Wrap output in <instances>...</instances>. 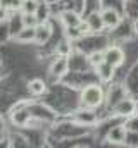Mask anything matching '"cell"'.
I'll return each instance as SVG.
<instances>
[{
    "mask_svg": "<svg viewBox=\"0 0 138 148\" xmlns=\"http://www.w3.org/2000/svg\"><path fill=\"white\" fill-rule=\"evenodd\" d=\"M28 88H30V91L33 95H43L47 91V86H45V83L41 79H31L30 84H28Z\"/></svg>",
    "mask_w": 138,
    "mask_h": 148,
    "instance_id": "obj_12",
    "label": "cell"
},
{
    "mask_svg": "<svg viewBox=\"0 0 138 148\" xmlns=\"http://www.w3.org/2000/svg\"><path fill=\"white\" fill-rule=\"evenodd\" d=\"M21 21H23V26H31V28H36V26L40 24L34 14H23Z\"/></svg>",
    "mask_w": 138,
    "mask_h": 148,
    "instance_id": "obj_18",
    "label": "cell"
},
{
    "mask_svg": "<svg viewBox=\"0 0 138 148\" xmlns=\"http://www.w3.org/2000/svg\"><path fill=\"white\" fill-rule=\"evenodd\" d=\"M66 35L71 40H78V38L83 36V31L79 29V26H76V28H66Z\"/></svg>",
    "mask_w": 138,
    "mask_h": 148,
    "instance_id": "obj_20",
    "label": "cell"
},
{
    "mask_svg": "<svg viewBox=\"0 0 138 148\" xmlns=\"http://www.w3.org/2000/svg\"><path fill=\"white\" fill-rule=\"evenodd\" d=\"M126 134H128V131H126L124 126H116V127H112V129L107 133V140H109L110 143H124Z\"/></svg>",
    "mask_w": 138,
    "mask_h": 148,
    "instance_id": "obj_6",
    "label": "cell"
},
{
    "mask_svg": "<svg viewBox=\"0 0 138 148\" xmlns=\"http://www.w3.org/2000/svg\"><path fill=\"white\" fill-rule=\"evenodd\" d=\"M69 52H71V48H69V45L64 41V43H61V47H59V53L61 55H68Z\"/></svg>",
    "mask_w": 138,
    "mask_h": 148,
    "instance_id": "obj_23",
    "label": "cell"
},
{
    "mask_svg": "<svg viewBox=\"0 0 138 148\" xmlns=\"http://www.w3.org/2000/svg\"><path fill=\"white\" fill-rule=\"evenodd\" d=\"M124 143L130 145V147H138V133H135V131H128Z\"/></svg>",
    "mask_w": 138,
    "mask_h": 148,
    "instance_id": "obj_21",
    "label": "cell"
},
{
    "mask_svg": "<svg viewBox=\"0 0 138 148\" xmlns=\"http://www.w3.org/2000/svg\"><path fill=\"white\" fill-rule=\"evenodd\" d=\"M23 0H0V7L7 9V10H17L21 9Z\"/></svg>",
    "mask_w": 138,
    "mask_h": 148,
    "instance_id": "obj_16",
    "label": "cell"
},
{
    "mask_svg": "<svg viewBox=\"0 0 138 148\" xmlns=\"http://www.w3.org/2000/svg\"><path fill=\"white\" fill-rule=\"evenodd\" d=\"M50 35H52L50 26H48L47 23H40V24L36 26V38H34V41H38V43H45V41H48Z\"/></svg>",
    "mask_w": 138,
    "mask_h": 148,
    "instance_id": "obj_11",
    "label": "cell"
},
{
    "mask_svg": "<svg viewBox=\"0 0 138 148\" xmlns=\"http://www.w3.org/2000/svg\"><path fill=\"white\" fill-rule=\"evenodd\" d=\"M34 16L38 19V23H45L47 17H48V7H47V3H40L38 9H36V12H34Z\"/></svg>",
    "mask_w": 138,
    "mask_h": 148,
    "instance_id": "obj_15",
    "label": "cell"
},
{
    "mask_svg": "<svg viewBox=\"0 0 138 148\" xmlns=\"http://www.w3.org/2000/svg\"><path fill=\"white\" fill-rule=\"evenodd\" d=\"M34 38H36V28H31V26H23L19 29V33L16 35V40L21 41V43L34 41Z\"/></svg>",
    "mask_w": 138,
    "mask_h": 148,
    "instance_id": "obj_8",
    "label": "cell"
},
{
    "mask_svg": "<svg viewBox=\"0 0 138 148\" xmlns=\"http://www.w3.org/2000/svg\"><path fill=\"white\" fill-rule=\"evenodd\" d=\"M7 12H9L7 9H3V7H0V23L7 19Z\"/></svg>",
    "mask_w": 138,
    "mask_h": 148,
    "instance_id": "obj_24",
    "label": "cell"
},
{
    "mask_svg": "<svg viewBox=\"0 0 138 148\" xmlns=\"http://www.w3.org/2000/svg\"><path fill=\"white\" fill-rule=\"evenodd\" d=\"M100 14H102L104 26H105V28H116V26L121 23V16H119V12L114 10V9H105Z\"/></svg>",
    "mask_w": 138,
    "mask_h": 148,
    "instance_id": "obj_5",
    "label": "cell"
},
{
    "mask_svg": "<svg viewBox=\"0 0 138 148\" xmlns=\"http://www.w3.org/2000/svg\"><path fill=\"white\" fill-rule=\"evenodd\" d=\"M104 102V90L99 84H90L81 91V103L86 109H95L102 105Z\"/></svg>",
    "mask_w": 138,
    "mask_h": 148,
    "instance_id": "obj_1",
    "label": "cell"
},
{
    "mask_svg": "<svg viewBox=\"0 0 138 148\" xmlns=\"http://www.w3.org/2000/svg\"><path fill=\"white\" fill-rule=\"evenodd\" d=\"M86 24H88V29L90 31H100L104 26V19H102V14L99 12H92L88 17H86Z\"/></svg>",
    "mask_w": 138,
    "mask_h": 148,
    "instance_id": "obj_10",
    "label": "cell"
},
{
    "mask_svg": "<svg viewBox=\"0 0 138 148\" xmlns=\"http://www.w3.org/2000/svg\"><path fill=\"white\" fill-rule=\"evenodd\" d=\"M88 60H90V64H92L93 67H97V66H100L102 62H105V55H104V52H93V53L88 57Z\"/></svg>",
    "mask_w": 138,
    "mask_h": 148,
    "instance_id": "obj_17",
    "label": "cell"
},
{
    "mask_svg": "<svg viewBox=\"0 0 138 148\" xmlns=\"http://www.w3.org/2000/svg\"><path fill=\"white\" fill-rule=\"evenodd\" d=\"M68 67H69V60H68V55H61L59 59L54 60V64L50 66V73L54 77H61L68 73Z\"/></svg>",
    "mask_w": 138,
    "mask_h": 148,
    "instance_id": "obj_4",
    "label": "cell"
},
{
    "mask_svg": "<svg viewBox=\"0 0 138 148\" xmlns=\"http://www.w3.org/2000/svg\"><path fill=\"white\" fill-rule=\"evenodd\" d=\"M76 119L79 122H85V124H95L97 122V117L92 110H81L76 114Z\"/></svg>",
    "mask_w": 138,
    "mask_h": 148,
    "instance_id": "obj_13",
    "label": "cell"
},
{
    "mask_svg": "<svg viewBox=\"0 0 138 148\" xmlns=\"http://www.w3.org/2000/svg\"><path fill=\"white\" fill-rule=\"evenodd\" d=\"M38 2L36 0H23V5H21V10L23 14H34L36 9H38Z\"/></svg>",
    "mask_w": 138,
    "mask_h": 148,
    "instance_id": "obj_14",
    "label": "cell"
},
{
    "mask_svg": "<svg viewBox=\"0 0 138 148\" xmlns=\"http://www.w3.org/2000/svg\"><path fill=\"white\" fill-rule=\"evenodd\" d=\"M104 55H105V62L112 64L114 67H117V66H121L124 62V52L119 47H109L104 52Z\"/></svg>",
    "mask_w": 138,
    "mask_h": 148,
    "instance_id": "obj_3",
    "label": "cell"
},
{
    "mask_svg": "<svg viewBox=\"0 0 138 148\" xmlns=\"http://www.w3.org/2000/svg\"><path fill=\"white\" fill-rule=\"evenodd\" d=\"M95 69H97L99 77H100L102 81L107 83V81H110V79L114 77V69H116V67H114L112 64H109V62H102V64H100V66H97Z\"/></svg>",
    "mask_w": 138,
    "mask_h": 148,
    "instance_id": "obj_9",
    "label": "cell"
},
{
    "mask_svg": "<svg viewBox=\"0 0 138 148\" xmlns=\"http://www.w3.org/2000/svg\"><path fill=\"white\" fill-rule=\"evenodd\" d=\"M135 110H137V103L131 98L123 97L114 103V114L119 115V117H130V115L135 114Z\"/></svg>",
    "mask_w": 138,
    "mask_h": 148,
    "instance_id": "obj_2",
    "label": "cell"
},
{
    "mask_svg": "<svg viewBox=\"0 0 138 148\" xmlns=\"http://www.w3.org/2000/svg\"><path fill=\"white\" fill-rule=\"evenodd\" d=\"M26 119H28V114L23 110V112H17L14 110V114H12V121L16 122V124H24L26 122Z\"/></svg>",
    "mask_w": 138,
    "mask_h": 148,
    "instance_id": "obj_22",
    "label": "cell"
},
{
    "mask_svg": "<svg viewBox=\"0 0 138 148\" xmlns=\"http://www.w3.org/2000/svg\"><path fill=\"white\" fill-rule=\"evenodd\" d=\"M61 21H62V24L66 26V28H76V26H79L83 21H81V17L76 14V12H72V10H64L62 14H61Z\"/></svg>",
    "mask_w": 138,
    "mask_h": 148,
    "instance_id": "obj_7",
    "label": "cell"
},
{
    "mask_svg": "<svg viewBox=\"0 0 138 148\" xmlns=\"http://www.w3.org/2000/svg\"><path fill=\"white\" fill-rule=\"evenodd\" d=\"M124 127H126V131H135V133H138V115H130V119L126 121Z\"/></svg>",
    "mask_w": 138,
    "mask_h": 148,
    "instance_id": "obj_19",
    "label": "cell"
}]
</instances>
